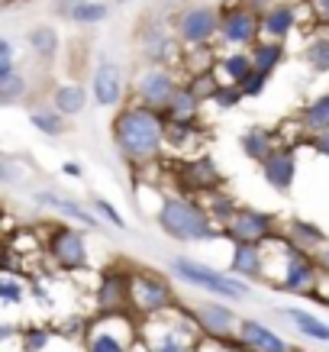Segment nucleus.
<instances>
[{"label":"nucleus","instance_id":"obj_38","mask_svg":"<svg viewBox=\"0 0 329 352\" xmlns=\"http://www.w3.org/2000/svg\"><path fill=\"white\" fill-rule=\"evenodd\" d=\"M26 94H30V81H26L23 72L7 78V81H0V107H13V104L26 100Z\"/></svg>","mask_w":329,"mask_h":352},{"label":"nucleus","instance_id":"obj_43","mask_svg":"<svg viewBox=\"0 0 329 352\" xmlns=\"http://www.w3.org/2000/svg\"><path fill=\"white\" fill-rule=\"evenodd\" d=\"M307 146H310V152H317V155L329 159V129H326V133H319V136H310Z\"/></svg>","mask_w":329,"mask_h":352},{"label":"nucleus","instance_id":"obj_35","mask_svg":"<svg viewBox=\"0 0 329 352\" xmlns=\"http://www.w3.org/2000/svg\"><path fill=\"white\" fill-rule=\"evenodd\" d=\"M181 85L188 87V91H191L201 104H210V97L216 94V87L223 85V81L216 78V72H213V68H203V72H188V75L181 78Z\"/></svg>","mask_w":329,"mask_h":352},{"label":"nucleus","instance_id":"obj_2","mask_svg":"<svg viewBox=\"0 0 329 352\" xmlns=\"http://www.w3.org/2000/svg\"><path fill=\"white\" fill-rule=\"evenodd\" d=\"M155 226L161 236L181 245H207L223 239V230L213 223L194 194H165L155 210Z\"/></svg>","mask_w":329,"mask_h":352},{"label":"nucleus","instance_id":"obj_28","mask_svg":"<svg viewBox=\"0 0 329 352\" xmlns=\"http://www.w3.org/2000/svg\"><path fill=\"white\" fill-rule=\"evenodd\" d=\"M161 113H165V120H168V123H201L203 104L191 94V91H188V87L181 85L178 91H174V97L168 100V107L161 110Z\"/></svg>","mask_w":329,"mask_h":352},{"label":"nucleus","instance_id":"obj_12","mask_svg":"<svg viewBox=\"0 0 329 352\" xmlns=\"http://www.w3.org/2000/svg\"><path fill=\"white\" fill-rule=\"evenodd\" d=\"M277 233H281V230H277V217L268 214V210H258V207H249V204H239L236 214L229 217L223 226L226 243L262 245V243H268V239H275Z\"/></svg>","mask_w":329,"mask_h":352},{"label":"nucleus","instance_id":"obj_16","mask_svg":"<svg viewBox=\"0 0 329 352\" xmlns=\"http://www.w3.org/2000/svg\"><path fill=\"white\" fill-rule=\"evenodd\" d=\"M32 201L39 204L43 210L58 214L65 223H75V226H81V230H106V226L97 220L94 210H91V204H81V201H75V197H65V194H58V191H36Z\"/></svg>","mask_w":329,"mask_h":352},{"label":"nucleus","instance_id":"obj_5","mask_svg":"<svg viewBox=\"0 0 329 352\" xmlns=\"http://www.w3.org/2000/svg\"><path fill=\"white\" fill-rule=\"evenodd\" d=\"M43 256H49L55 268L62 272H84L91 265V245H87V230L75 223H49L43 233Z\"/></svg>","mask_w":329,"mask_h":352},{"label":"nucleus","instance_id":"obj_26","mask_svg":"<svg viewBox=\"0 0 329 352\" xmlns=\"http://www.w3.org/2000/svg\"><path fill=\"white\" fill-rule=\"evenodd\" d=\"M297 129L307 139L310 136H319V133H326V129H329V91H323V94H317V97H310L307 104L300 107Z\"/></svg>","mask_w":329,"mask_h":352},{"label":"nucleus","instance_id":"obj_48","mask_svg":"<svg viewBox=\"0 0 329 352\" xmlns=\"http://www.w3.org/2000/svg\"><path fill=\"white\" fill-rule=\"evenodd\" d=\"M0 58H16V45L7 36H0Z\"/></svg>","mask_w":329,"mask_h":352},{"label":"nucleus","instance_id":"obj_11","mask_svg":"<svg viewBox=\"0 0 329 352\" xmlns=\"http://www.w3.org/2000/svg\"><path fill=\"white\" fill-rule=\"evenodd\" d=\"M262 39V26H258V13L245 7L242 0L223 3L220 7V32H216V45L223 49H252Z\"/></svg>","mask_w":329,"mask_h":352},{"label":"nucleus","instance_id":"obj_36","mask_svg":"<svg viewBox=\"0 0 329 352\" xmlns=\"http://www.w3.org/2000/svg\"><path fill=\"white\" fill-rule=\"evenodd\" d=\"M106 16H110V3H104V0H81L75 10H71L68 23H75L81 30H91L97 23H104Z\"/></svg>","mask_w":329,"mask_h":352},{"label":"nucleus","instance_id":"obj_29","mask_svg":"<svg viewBox=\"0 0 329 352\" xmlns=\"http://www.w3.org/2000/svg\"><path fill=\"white\" fill-rule=\"evenodd\" d=\"M201 139H203L201 123H168L165 126V152H178V155L197 152Z\"/></svg>","mask_w":329,"mask_h":352},{"label":"nucleus","instance_id":"obj_41","mask_svg":"<svg viewBox=\"0 0 329 352\" xmlns=\"http://www.w3.org/2000/svg\"><path fill=\"white\" fill-rule=\"evenodd\" d=\"M268 81H271V78L262 75V72H255V68H252V72H249V75H245L236 87H239V94H242L245 100H258V97H262V94L268 91Z\"/></svg>","mask_w":329,"mask_h":352},{"label":"nucleus","instance_id":"obj_10","mask_svg":"<svg viewBox=\"0 0 329 352\" xmlns=\"http://www.w3.org/2000/svg\"><path fill=\"white\" fill-rule=\"evenodd\" d=\"M87 91H91V104L100 110H120L126 104L129 94V78L123 62L117 58H97V65L91 68V81H87Z\"/></svg>","mask_w":329,"mask_h":352},{"label":"nucleus","instance_id":"obj_54","mask_svg":"<svg viewBox=\"0 0 329 352\" xmlns=\"http://www.w3.org/2000/svg\"><path fill=\"white\" fill-rule=\"evenodd\" d=\"M123 3H129V0H117V7H123Z\"/></svg>","mask_w":329,"mask_h":352},{"label":"nucleus","instance_id":"obj_49","mask_svg":"<svg viewBox=\"0 0 329 352\" xmlns=\"http://www.w3.org/2000/svg\"><path fill=\"white\" fill-rule=\"evenodd\" d=\"M13 182V168L7 165V159L0 155V184H10Z\"/></svg>","mask_w":329,"mask_h":352},{"label":"nucleus","instance_id":"obj_45","mask_svg":"<svg viewBox=\"0 0 329 352\" xmlns=\"http://www.w3.org/2000/svg\"><path fill=\"white\" fill-rule=\"evenodd\" d=\"M78 3H81V0H52V13L55 16H62V20H68Z\"/></svg>","mask_w":329,"mask_h":352},{"label":"nucleus","instance_id":"obj_14","mask_svg":"<svg viewBox=\"0 0 329 352\" xmlns=\"http://www.w3.org/2000/svg\"><path fill=\"white\" fill-rule=\"evenodd\" d=\"M133 349V320L126 314H104L87 327L84 352H129Z\"/></svg>","mask_w":329,"mask_h":352},{"label":"nucleus","instance_id":"obj_30","mask_svg":"<svg viewBox=\"0 0 329 352\" xmlns=\"http://www.w3.org/2000/svg\"><path fill=\"white\" fill-rule=\"evenodd\" d=\"M252 55V68L255 72H262V75H275L277 68L284 65L287 58V43H275V39H258V43L249 49Z\"/></svg>","mask_w":329,"mask_h":352},{"label":"nucleus","instance_id":"obj_9","mask_svg":"<svg viewBox=\"0 0 329 352\" xmlns=\"http://www.w3.org/2000/svg\"><path fill=\"white\" fill-rule=\"evenodd\" d=\"M136 45H139L142 65H168V68H178L181 55H184L178 36L171 32V20H165V16L142 20V26L136 30Z\"/></svg>","mask_w":329,"mask_h":352},{"label":"nucleus","instance_id":"obj_33","mask_svg":"<svg viewBox=\"0 0 329 352\" xmlns=\"http://www.w3.org/2000/svg\"><path fill=\"white\" fill-rule=\"evenodd\" d=\"M203 197V210H207V214H210V220L216 226H220V230H223L226 226V220H229V217L236 214V207H239V201H236L233 194L226 191V188H216V191H207V194H201Z\"/></svg>","mask_w":329,"mask_h":352},{"label":"nucleus","instance_id":"obj_15","mask_svg":"<svg viewBox=\"0 0 329 352\" xmlns=\"http://www.w3.org/2000/svg\"><path fill=\"white\" fill-rule=\"evenodd\" d=\"M258 171H262V182L275 194H291L297 184V149L287 146V142H277L275 149L258 162Z\"/></svg>","mask_w":329,"mask_h":352},{"label":"nucleus","instance_id":"obj_20","mask_svg":"<svg viewBox=\"0 0 329 352\" xmlns=\"http://www.w3.org/2000/svg\"><path fill=\"white\" fill-rule=\"evenodd\" d=\"M97 307L100 314H123L129 307V272L106 268L97 281Z\"/></svg>","mask_w":329,"mask_h":352},{"label":"nucleus","instance_id":"obj_23","mask_svg":"<svg viewBox=\"0 0 329 352\" xmlns=\"http://www.w3.org/2000/svg\"><path fill=\"white\" fill-rule=\"evenodd\" d=\"M281 233H284V239L291 245H297V249L310 252V256H317L319 249L329 243V233H326V230H323L319 223H313V220H304V217H291Z\"/></svg>","mask_w":329,"mask_h":352},{"label":"nucleus","instance_id":"obj_32","mask_svg":"<svg viewBox=\"0 0 329 352\" xmlns=\"http://www.w3.org/2000/svg\"><path fill=\"white\" fill-rule=\"evenodd\" d=\"M281 314H284L287 320L297 327L300 336H307V340H313V342H329V323H326V320H319V317H313L310 310L284 307Z\"/></svg>","mask_w":329,"mask_h":352},{"label":"nucleus","instance_id":"obj_17","mask_svg":"<svg viewBox=\"0 0 329 352\" xmlns=\"http://www.w3.org/2000/svg\"><path fill=\"white\" fill-rule=\"evenodd\" d=\"M191 314H194V320H197V330L207 333L210 340H229V336H236L239 314L229 307V300H201Z\"/></svg>","mask_w":329,"mask_h":352},{"label":"nucleus","instance_id":"obj_21","mask_svg":"<svg viewBox=\"0 0 329 352\" xmlns=\"http://www.w3.org/2000/svg\"><path fill=\"white\" fill-rule=\"evenodd\" d=\"M229 275L242 281L265 278V249L255 243H229Z\"/></svg>","mask_w":329,"mask_h":352},{"label":"nucleus","instance_id":"obj_27","mask_svg":"<svg viewBox=\"0 0 329 352\" xmlns=\"http://www.w3.org/2000/svg\"><path fill=\"white\" fill-rule=\"evenodd\" d=\"M213 72L223 85H239L252 72V55H249V49H223L213 62Z\"/></svg>","mask_w":329,"mask_h":352},{"label":"nucleus","instance_id":"obj_13","mask_svg":"<svg viewBox=\"0 0 329 352\" xmlns=\"http://www.w3.org/2000/svg\"><path fill=\"white\" fill-rule=\"evenodd\" d=\"M174 182L181 184V194H194L201 197L207 191H216V188H226V178L216 159L210 152H197V155H184V159L171 168Z\"/></svg>","mask_w":329,"mask_h":352},{"label":"nucleus","instance_id":"obj_40","mask_svg":"<svg viewBox=\"0 0 329 352\" xmlns=\"http://www.w3.org/2000/svg\"><path fill=\"white\" fill-rule=\"evenodd\" d=\"M91 210H94L97 220H100L104 226H113V230H123V226H126L123 214L117 210V204L106 201V197H94V201H91Z\"/></svg>","mask_w":329,"mask_h":352},{"label":"nucleus","instance_id":"obj_3","mask_svg":"<svg viewBox=\"0 0 329 352\" xmlns=\"http://www.w3.org/2000/svg\"><path fill=\"white\" fill-rule=\"evenodd\" d=\"M168 272L178 278V281H184L188 288H197V291H203V294H210V298H216V300H229V304H236V300H245L249 294H252L242 278L229 275V272H223V268L207 265V262H201V258H194V256H174L168 262Z\"/></svg>","mask_w":329,"mask_h":352},{"label":"nucleus","instance_id":"obj_8","mask_svg":"<svg viewBox=\"0 0 329 352\" xmlns=\"http://www.w3.org/2000/svg\"><path fill=\"white\" fill-rule=\"evenodd\" d=\"M181 87V72L168 65H142L129 81V100L152 110H165L174 91Z\"/></svg>","mask_w":329,"mask_h":352},{"label":"nucleus","instance_id":"obj_31","mask_svg":"<svg viewBox=\"0 0 329 352\" xmlns=\"http://www.w3.org/2000/svg\"><path fill=\"white\" fill-rule=\"evenodd\" d=\"M304 62L313 75H329V30H317L304 43Z\"/></svg>","mask_w":329,"mask_h":352},{"label":"nucleus","instance_id":"obj_34","mask_svg":"<svg viewBox=\"0 0 329 352\" xmlns=\"http://www.w3.org/2000/svg\"><path fill=\"white\" fill-rule=\"evenodd\" d=\"M30 126L36 129V133H43L45 139H62L65 133H68V120L62 117V113H55L49 104L45 107H32L30 110Z\"/></svg>","mask_w":329,"mask_h":352},{"label":"nucleus","instance_id":"obj_53","mask_svg":"<svg viewBox=\"0 0 329 352\" xmlns=\"http://www.w3.org/2000/svg\"><path fill=\"white\" fill-rule=\"evenodd\" d=\"M213 3H216V7H223V3H233V0H213Z\"/></svg>","mask_w":329,"mask_h":352},{"label":"nucleus","instance_id":"obj_47","mask_svg":"<svg viewBox=\"0 0 329 352\" xmlns=\"http://www.w3.org/2000/svg\"><path fill=\"white\" fill-rule=\"evenodd\" d=\"M313 258H317V265H319V272H323V278H329V243L323 245Z\"/></svg>","mask_w":329,"mask_h":352},{"label":"nucleus","instance_id":"obj_25","mask_svg":"<svg viewBox=\"0 0 329 352\" xmlns=\"http://www.w3.org/2000/svg\"><path fill=\"white\" fill-rule=\"evenodd\" d=\"M277 142H281V133L271 126H262V123H252V126H245L242 133H239V152H242L249 162H255V165L265 159Z\"/></svg>","mask_w":329,"mask_h":352},{"label":"nucleus","instance_id":"obj_44","mask_svg":"<svg viewBox=\"0 0 329 352\" xmlns=\"http://www.w3.org/2000/svg\"><path fill=\"white\" fill-rule=\"evenodd\" d=\"M310 10H313V16H317L319 26H326L329 30V0H307Z\"/></svg>","mask_w":329,"mask_h":352},{"label":"nucleus","instance_id":"obj_42","mask_svg":"<svg viewBox=\"0 0 329 352\" xmlns=\"http://www.w3.org/2000/svg\"><path fill=\"white\" fill-rule=\"evenodd\" d=\"M49 340H52V333L26 330V333H23V349H26V352H43L45 346H49Z\"/></svg>","mask_w":329,"mask_h":352},{"label":"nucleus","instance_id":"obj_22","mask_svg":"<svg viewBox=\"0 0 329 352\" xmlns=\"http://www.w3.org/2000/svg\"><path fill=\"white\" fill-rule=\"evenodd\" d=\"M49 107L55 113H62L65 120H75L91 107V91L81 81H58L52 87V94H49Z\"/></svg>","mask_w":329,"mask_h":352},{"label":"nucleus","instance_id":"obj_52","mask_svg":"<svg viewBox=\"0 0 329 352\" xmlns=\"http://www.w3.org/2000/svg\"><path fill=\"white\" fill-rule=\"evenodd\" d=\"M13 3H16V0H0V13H7L13 7Z\"/></svg>","mask_w":329,"mask_h":352},{"label":"nucleus","instance_id":"obj_4","mask_svg":"<svg viewBox=\"0 0 329 352\" xmlns=\"http://www.w3.org/2000/svg\"><path fill=\"white\" fill-rule=\"evenodd\" d=\"M197 320L194 314L181 317V310H165L142 323V342L149 352H197Z\"/></svg>","mask_w":329,"mask_h":352},{"label":"nucleus","instance_id":"obj_37","mask_svg":"<svg viewBox=\"0 0 329 352\" xmlns=\"http://www.w3.org/2000/svg\"><path fill=\"white\" fill-rule=\"evenodd\" d=\"M26 281L20 275H13L7 268H0V307H20L26 300Z\"/></svg>","mask_w":329,"mask_h":352},{"label":"nucleus","instance_id":"obj_19","mask_svg":"<svg viewBox=\"0 0 329 352\" xmlns=\"http://www.w3.org/2000/svg\"><path fill=\"white\" fill-rule=\"evenodd\" d=\"M300 23V10L294 0H275L265 13H258V26H262V39H275L287 43Z\"/></svg>","mask_w":329,"mask_h":352},{"label":"nucleus","instance_id":"obj_7","mask_svg":"<svg viewBox=\"0 0 329 352\" xmlns=\"http://www.w3.org/2000/svg\"><path fill=\"white\" fill-rule=\"evenodd\" d=\"M129 307L139 317H155L174 307V288L171 278L155 268H129Z\"/></svg>","mask_w":329,"mask_h":352},{"label":"nucleus","instance_id":"obj_39","mask_svg":"<svg viewBox=\"0 0 329 352\" xmlns=\"http://www.w3.org/2000/svg\"><path fill=\"white\" fill-rule=\"evenodd\" d=\"M242 104H245V97L239 94V87L236 85H220L216 87V94L210 97V107H216L220 113H229V110L242 107Z\"/></svg>","mask_w":329,"mask_h":352},{"label":"nucleus","instance_id":"obj_46","mask_svg":"<svg viewBox=\"0 0 329 352\" xmlns=\"http://www.w3.org/2000/svg\"><path fill=\"white\" fill-rule=\"evenodd\" d=\"M20 75V65H16V58H0V81H7V78Z\"/></svg>","mask_w":329,"mask_h":352},{"label":"nucleus","instance_id":"obj_6","mask_svg":"<svg viewBox=\"0 0 329 352\" xmlns=\"http://www.w3.org/2000/svg\"><path fill=\"white\" fill-rule=\"evenodd\" d=\"M171 32L178 36L181 49H197V45H216L220 32V7L213 0H191L174 10Z\"/></svg>","mask_w":329,"mask_h":352},{"label":"nucleus","instance_id":"obj_18","mask_svg":"<svg viewBox=\"0 0 329 352\" xmlns=\"http://www.w3.org/2000/svg\"><path fill=\"white\" fill-rule=\"evenodd\" d=\"M236 340L245 346V352H294V346L281 333H275L268 323L255 320V317H239Z\"/></svg>","mask_w":329,"mask_h":352},{"label":"nucleus","instance_id":"obj_50","mask_svg":"<svg viewBox=\"0 0 329 352\" xmlns=\"http://www.w3.org/2000/svg\"><path fill=\"white\" fill-rule=\"evenodd\" d=\"M62 171H65V175H71V178H84V168H81L78 162H65Z\"/></svg>","mask_w":329,"mask_h":352},{"label":"nucleus","instance_id":"obj_24","mask_svg":"<svg viewBox=\"0 0 329 352\" xmlns=\"http://www.w3.org/2000/svg\"><path fill=\"white\" fill-rule=\"evenodd\" d=\"M26 45H30V55L39 65H52L62 52V36L52 23H36L26 30Z\"/></svg>","mask_w":329,"mask_h":352},{"label":"nucleus","instance_id":"obj_1","mask_svg":"<svg viewBox=\"0 0 329 352\" xmlns=\"http://www.w3.org/2000/svg\"><path fill=\"white\" fill-rule=\"evenodd\" d=\"M165 126H168V120L161 110L126 100L110 123V139H113V149L123 159V165L146 168L152 162H159L165 155Z\"/></svg>","mask_w":329,"mask_h":352},{"label":"nucleus","instance_id":"obj_51","mask_svg":"<svg viewBox=\"0 0 329 352\" xmlns=\"http://www.w3.org/2000/svg\"><path fill=\"white\" fill-rule=\"evenodd\" d=\"M319 288H323V291H319V298L329 304V278H323V285H319Z\"/></svg>","mask_w":329,"mask_h":352}]
</instances>
